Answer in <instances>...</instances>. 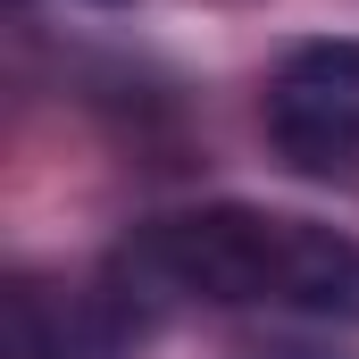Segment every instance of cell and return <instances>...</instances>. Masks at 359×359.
I'll return each mask as SVG.
<instances>
[{"label":"cell","instance_id":"3","mask_svg":"<svg viewBox=\"0 0 359 359\" xmlns=\"http://www.w3.org/2000/svg\"><path fill=\"white\" fill-rule=\"evenodd\" d=\"M100 8H117V0H100Z\"/></svg>","mask_w":359,"mask_h":359},{"label":"cell","instance_id":"2","mask_svg":"<svg viewBox=\"0 0 359 359\" xmlns=\"http://www.w3.org/2000/svg\"><path fill=\"white\" fill-rule=\"evenodd\" d=\"M268 134L301 176H343L359 159V42L326 34L284 50L268 76Z\"/></svg>","mask_w":359,"mask_h":359},{"label":"cell","instance_id":"1","mask_svg":"<svg viewBox=\"0 0 359 359\" xmlns=\"http://www.w3.org/2000/svg\"><path fill=\"white\" fill-rule=\"evenodd\" d=\"M126 268L217 301V309H309V318H359V243L292 217V209H251V201H209L134 226Z\"/></svg>","mask_w":359,"mask_h":359}]
</instances>
